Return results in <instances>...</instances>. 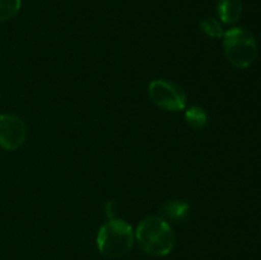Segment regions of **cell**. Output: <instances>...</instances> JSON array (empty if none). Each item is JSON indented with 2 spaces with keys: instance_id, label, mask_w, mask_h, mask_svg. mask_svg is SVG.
<instances>
[{
  "instance_id": "277c9868",
  "label": "cell",
  "mask_w": 261,
  "mask_h": 260,
  "mask_svg": "<svg viewBox=\"0 0 261 260\" xmlns=\"http://www.w3.org/2000/svg\"><path fill=\"white\" fill-rule=\"evenodd\" d=\"M148 93L153 103L166 111H181L185 110L188 105V97L182 87L167 79L150 82Z\"/></svg>"
},
{
  "instance_id": "52a82bcc",
  "label": "cell",
  "mask_w": 261,
  "mask_h": 260,
  "mask_svg": "<svg viewBox=\"0 0 261 260\" xmlns=\"http://www.w3.org/2000/svg\"><path fill=\"white\" fill-rule=\"evenodd\" d=\"M189 209H190V205L188 201L181 200V199H171L166 201L161 208V217L167 222L180 221L188 216Z\"/></svg>"
},
{
  "instance_id": "9c48e42d",
  "label": "cell",
  "mask_w": 261,
  "mask_h": 260,
  "mask_svg": "<svg viewBox=\"0 0 261 260\" xmlns=\"http://www.w3.org/2000/svg\"><path fill=\"white\" fill-rule=\"evenodd\" d=\"M200 30L205 33L206 36L213 38H222L224 35L223 27L219 20L214 18H205L200 22Z\"/></svg>"
},
{
  "instance_id": "8992f818",
  "label": "cell",
  "mask_w": 261,
  "mask_h": 260,
  "mask_svg": "<svg viewBox=\"0 0 261 260\" xmlns=\"http://www.w3.org/2000/svg\"><path fill=\"white\" fill-rule=\"evenodd\" d=\"M242 10L244 7L241 0H219L217 5L218 17L224 24H234L239 22L242 15Z\"/></svg>"
},
{
  "instance_id": "5b68a950",
  "label": "cell",
  "mask_w": 261,
  "mask_h": 260,
  "mask_svg": "<svg viewBox=\"0 0 261 260\" xmlns=\"http://www.w3.org/2000/svg\"><path fill=\"white\" fill-rule=\"evenodd\" d=\"M27 138V127L19 116L13 114L0 115V147L15 150L23 145Z\"/></svg>"
},
{
  "instance_id": "7a4b0ae2",
  "label": "cell",
  "mask_w": 261,
  "mask_h": 260,
  "mask_svg": "<svg viewBox=\"0 0 261 260\" xmlns=\"http://www.w3.org/2000/svg\"><path fill=\"white\" fill-rule=\"evenodd\" d=\"M135 241L133 227L126 221L111 218L105 222L97 233V249L103 256L117 259L132 250Z\"/></svg>"
},
{
  "instance_id": "3957f363",
  "label": "cell",
  "mask_w": 261,
  "mask_h": 260,
  "mask_svg": "<svg viewBox=\"0 0 261 260\" xmlns=\"http://www.w3.org/2000/svg\"><path fill=\"white\" fill-rule=\"evenodd\" d=\"M223 51L227 60L240 69L249 68L257 55L255 36L242 27L229 28L223 35Z\"/></svg>"
},
{
  "instance_id": "ba28073f",
  "label": "cell",
  "mask_w": 261,
  "mask_h": 260,
  "mask_svg": "<svg viewBox=\"0 0 261 260\" xmlns=\"http://www.w3.org/2000/svg\"><path fill=\"white\" fill-rule=\"evenodd\" d=\"M185 120L190 126L195 129L204 127L208 122V114L200 106H190L185 112Z\"/></svg>"
},
{
  "instance_id": "8fae6325",
  "label": "cell",
  "mask_w": 261,
  "mask_h": 260,
  "mask_svg": "<svg viewBox=\"0 0 261 260\" xmlns=\"http://www.w3.org/2000/svg\"><path fill=\"white\" fill-rule=\"evenodd\" d=\"M106 214H107V217H109V219L116 218V217H115V204L112 203V201H107Z\"/></svg>"
},
{
  "instance_id": "6da1fadb",
  "label": "cell",
  "mask_w": 261,
  "mask_h": 260,
  "mask_svg": "<svg viewBox=\"0 0 261 260\" xmlns=\"http://www.w3.org/2000/svg\"><path fill=\"white\" fill-rule=\"evenodd\" d=\"M134 233L140 249L152 256H166L175 246V232L170 223L161 216L142 219Z\"/></svg>"
},
{
  "instance_id": "30bf717a",
  "label": "cell",
  "mask_w": 261,
  "mask_h": 260,
  "mask_svg": "<svg viewBox=\"0 0 261 260\" xmlns=\"http://www.w3.org/2000/svg\"><path fill=\"white\" fill-rule=\"evenodd\" d=\"M22 0H0V22L9 20L19 12Z\"/></svg>"
}]
</instances>
